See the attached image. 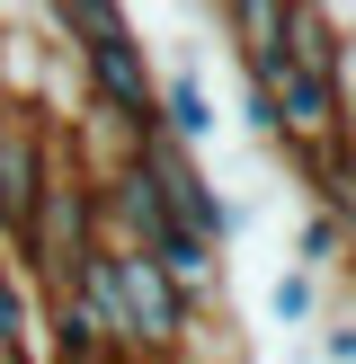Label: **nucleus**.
<instances>
[{"instance_id": "obj_1", "label": "nucleus", "mask_w": 356, "mask_h": 364, "mask_svg": "<svg viewBox=\"0 0 356 364\" xmlns=\"http://www.w3.org/2000/svg\"><path fill=\"white\" fill-rule=\"evenodd\" d=\"M53 160H63V116H53L45 98H18L9 124H0V249H9V258L36 231V205H45Z\"/></svg>"}, {"instance_id": "obj_2", "label": "nucleus", "mask_w": 356, "mask_h": 364, "mask_svg": "<svg viewBox=\"0 0 356 364\" xmlns=\"http://www.w3.org/2000/svg\"><path fill=\"white\" fill-rule=\"evenodd\" d=\"M36 320H45V338H36L45 364H134L116 338H98V320H89L71 294H36Z\"/></svg>"}, {"instance_id": "obj_3", "label": "nucleus", "mask_w": 356, "mask_h": 364, "mask_svg": "<svg viewBox=\"0 0 356 364\" xmlns=\"http://www.w3.org/2000/svg\"><path fill=\"white\" fill-rule=\"evenodd\" d=\"M294 169H303V187H312V213H330V223L347 231V249H356V134L330 142V151H312V160H294Z\"/></svg>"}, {"instance_id": "obj_4", "label": "nucleus", "mask_w": 356, "mask_h": 364, "mask_svg": "<svg viewBox=\"0 0 356 364\" xmlns=\"http://www.w3.org/2000/svg\"><path fill=\"white\" fill-rule=\"evenodd\" d=\"M285 63H294V71H312V80H347V27L294 0V27H285Z\"/></svg>"}, {"instance_id": "obj_5", "label": "nucleus", "mask_w": 356, "mask_h": 364, "mask_svg": "<svg viewBox=\"0 0 356 364\" xmlns=\"http://www.w3.org/2000/svg\"><path fill=\"white\" fill-rule=\"evenodd\" d=\"M214 98H205V80L196 71H178V80H160V142H178V151H205L214 142Z\"/></svg>"}, {"instance_id": "obj_6", "label": "nucleus", "mask_w": 356, "mask_h": 364, "mask_svg": "<svg viewBox=\"0 0 356 364\" xmlns=\"http://www.w3.org/2000/svg\"><path fill=\"white\" fill-rule=\"evenodd\" d=\"M36 329H45V320H36V284L18 276V258L0 249V364H45L36 355Z\"/></svg>"}, {"instance_id": "obj_7", "label": "nucleus", "mask_w": 356, "mask_h": 364, "mask_svg": "<svg viewBox=\"0 0 356 364\" xmlns=\"http://www.w3.org/2000/svg\"><path fill=\"white\" fill-rule=\"evenodd\" d=\"M45 27L63 36L71 53H89V45H107V36H125L134 18H125L116 0H45Z\"/></svg>"}, {"instance_id": "obj_8", "label": "nucleus", "mask_w": 356, "mask_h": 364, "mask_svg": "<svg viewBox=\"0 0 356 364\" xmlns=\"http://www.w3.org/2000/svg\"><path fill=\"white\" fill-rule=\"evenodd\" d=\"M267 320H276V329H320V276L285 267V276L267 284Z\"/></svg>"}, {"instance_id": "obj_9", "label": "nucleus", "mask_w": 356, "mask_h": 364, "mask_svg": "<svg viewBox=\"0 0 356 364\" xmlns=\"http://www.w3.org/2000/svg\"><path fill=\"white\" fill-rule=\"evenodd\" d=\"M356 249H347V231L330 223V213H303V231H294V267L303 276H330V267H347Z\"/></svg>"}, {"instance_id": "obj_10", "label": "nucleus", "mask_w": 356, "mask_h": 364, "mask_svg": "<svg viewBox=\"0 0 356 364\" xmlns=\"http://www.w3.org/2000/svg\"><path fill=\"white\" fill-rule=\"evenodd\" d=\"M320 355H330V364H356V311L347 320H320Z\"/></svg>"}, {"instance_id": "obj_11", "label": "nucleus", "mask_w": 356, "mask_h": 364, "mask_svg": "<svg viewBox=\"0 0 356 364\" xmlns=\"http://www.w3.org/2000/svg\"><path fill=\"white\" fill-rule=\"evenodd\" d=\"M241 124H249V134H258V142H276V107H267L258 89H241Z\"/></svg>"}, {"instance_id": "obj_12", "label": "nucleus", "mask_w": 356, "mask_h": 364, "mask_svg": "<svg viewBox=\"0 0 356 364\" xmlns=\"http://www.w3.org/2000/svg\"><path fill=\"white\" fill-rule=\"evenodd\" d=\"M0 124H9V98H0Z\"/></svg>"}]
</instances>
